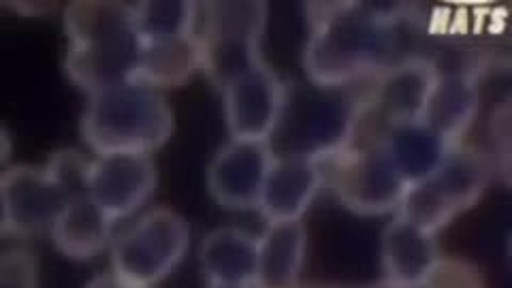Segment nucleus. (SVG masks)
Here are the masks:
<instances>
[{
    "instance_id": "obj_1",
    "label": "nucleus",
    "mask_w": 512,
    "mask_h": 288,
    "mask_svg": "<svg viewBox=\"0 0 512 288\" xmlns=\"http://www.w3.org/2000/svg\"><path fill=\"white\" fill-rule=\"evenodd\" d=\"M404 5L310 3L303 69L308 82L323 88L367 84L402 54Z\"/></svg>"
},
{
    "instance_id": "obj_2",
    "label": "nucleus",
    "mask_w": 512,
    "mask_h": 288,
    "mask_svg": "<svg viewBox=\"0 0 512 288\" xmlns=\"http://www.w3.org/2000/svg\"><path fill=\"white\" fill-rule=\"evenodd\" d=\"M67 71L73 86L88 96L126 82H135L141 41L133 5L86 0L64 7Z\"/></svg>"
},
{
    "instance_id": "obj_3",
    "label": "nucleus",
    "mask_w": 512,
    "mask_h": 288,
    "mask_svg": "<svg viewBox=\"0 0 512 288\" xmlns=\"http://www.w3.org/2000/svg\"><path fill=\"white\" fill-rule=\"evenodd\" d=\"M361 90L286 86L282 118L269 146L274 156H303L325 165L359 139Z\"/></svg>"
},
{
    "instance_id": "obj_4",
    "label": "nucleus",
    "mask_w": 512,
    "mask_h": 288,
    "mask_svg": "<svg viewBox=\"0 0 512 288\" xmlns=\"http://www.w3.org/2000/svg\"><path fill=\"white\" fill-rule=\"evenodd\" d=\"M173 128L175 116L165 94L139 82L90 94L82 116V139L94 156H152L171 139Z\"/></svg>"
},
{
    "instance_id": "obj_5",
    "label": "nucleus",
    "mask_w": 512,
    "mask_h": 288,
    "mask_svg": "<svg viewBox=\"0 0 512 288\" xmlns=\"http://www.w3.org/2000/svg\"><path fill=\"white\" fill-rule=\"evenodd\" d=\"M269 7L259 0H222L199 5L195 37L201 71L222 92L239 75L259 67Z\"/></svg>"
},
{
    "instance_id": "obj_6",
    "label": "nucleus",
    "mask_w": 512,
    "mask_h": 288,
    "mask_svg": "<svg viewBox=\"0 0 512 288\" xmlns=\"http://www.w3.org/2000/svg\"><path fill=\"white\" fill-rule=\"evenodd\" d=\"M493 178V167L485 150L466 141L457 143L427 180L408 186L395 216L438 235V231L480 201Z\"/></svg>"
},
{
    "instance_id": "obj_7",
    "label": "nucleus",
    "mask_w": 512,
    "mask_h": 288,
    "mask_svg": "<svg viewBox=\"0 0 512 288\" xmlns=\"http://www.w3.org/2000/svg\"><path fill=\"white\" fill-rule=\"evenodd\" d=\"M188 248V222L169 207H154L114 237L109 246L111 271L154 288L178 269Z\"/></svg>"
},
{
    "instance_id": "obj_8",
    "label": "nucleus",
    "mask_w": 512,
    "mask_h": 288,
    "mask_svg": "<svg viewBox=\"0 0 512 288\" xmlns=\"http://www.w3.org/2000/svg\"><path fill=\"white\" fill-rule=\"evenodd\" d=\"M323 167L335 199L359 216H395L408 190L380 141H357Z\"/></svg>"
},
{
    "instance_id": "obj_9",
    "label": "nucleus",
    "mask_w": 512,
    "mask_h": 288,
    "mask_svg": "<svg viewBox=\"0 0 512 288\" xmlns=\"http://www.w3.org/2000/svg\"><path fill=\"white\" fill-rule=\"evenodd\" d=\"M436 77L434 60L406 56L370 79L361 88L359 137L363 131H372V137L365 141H378L391 128L421 122Z\"/></svg>"
},
{
    "instance_id": "obj_10",
    "label": "nucleus",
    "mask_w": 512,
    "mask_h": 288,
    "mask_svg": "<svg viewBox=\"0 0 512 288\" xmlns=\"http://www.w3.org/2000/svg\"><path fill=\"white\" fill-rule=\"evenodd\" d=\"M231 139L269 143L282 118L286 84L261 62L222 90Z\"/></svg>"
},
{
    "instance_id": "obj_11",
    "label": "nucleus",
    "mask_w": 512,
    "mask_h": 288,
    "mask_svg": "<svg viewBox=\"0 0 512 288\" xmlns=\"http://www.w3.org/2000/svg\"><path fill=\"white\" fill-rule=\"evenodd\" d=\"M156 184L158 171L146 154H101L90 163L88 197L114 222L137 214Z\"/></svg>"
},
{
    "instance_id": "obj_12",
    "label": "nucleus",
    "mask_w": 512,
    "mask_h": 288,
    "mask_svg": "<svg viewBox=\"0 0 512 288\" xmlns=\"http://www.w3.org/2000/svg\"><path fill=\"white\" fill-rule=\"evenodd\" d=\"M271 163L274 152L269 143L231 139L207 169L212 197L227 210H256Z\"/></svg>"
},
{
    "instance_id": "obj_13",
    "label": "nucleus",
    "mask_w": 512,
    "mask_h": 288,
    "mask_svg": "<svg viewBox=\"0 0 512 288\" xmlns=\"http://www.w3.org/2000/svg\"><path fill=\"white\" fill-rule=\"evenodd\" d=\"M0 192L9 216V235L20 237L50 231L62 205L69 201L45 167L30 165L0 171Z\"/></svg>"
},
{
    "instance_id": "obj_14",
    "label": "nucleus",
    "mask_w": 512,
    "mask_h": 288,
    "mask_svg": "<svg viewBox=\"0 0 512 288\" xmlns=\"http://www.w3.org/2000/svg\"><path fill=\"white\" fill-rule=\"evenodd\" d=\"M380 259L387 288H425L442 261L436 233L416 227L402 216H393L382 233Z\"/></svg>"
},
{
    "instance_id": "obj_15",
    "label": "nucleus",
    "mask_w": 512,
    "mask_h": 288,
    "mask_svg": "<svg viewBox=\"0 0 512 288\" xmlns=\"http://www.w3.org/2000/svg\"><path fill=\"white\" fill-rule=\"evenodd\" d=\"M438 69V67H436ZM480 71L438 69L436 84L429 92L421 122L438 133L446 143L457 146L480 114Z\"/></svg>"
},
{
    "instance_id": "obj_16",
    "label": "nucleus",
    "mask_w": 512,
    "mask_h": 288,
    "mask_svg": "<svg viewBox=\"0 0 512 288\" xmlns=\"http://www.w3.org/2000/svg\"><path fill=\"white\" fill-rule=\"evenodd\" d=\"M325 186V167L303 156H274L256 210L267 222L301 220Z\"/></svg>"
},
{
    "instance_id": "obj_17",
    "label": "nucleus",
    "mask_w": 512,
    "mask_h": 288,
    "mask_svg": "<svg viewBox=\"0 0 512 288\" xmlns=\"http://www.w3.org/2000/svg\"><path fill=\"white\" fill-rule=\"evenodd\" d=\"M306 252L308 231L301 220L267 222L256 237V288H299Z\"/></svg>"
},
{
    "instance_id": "obj_18",
    "label": "nucleus",
    "mask_w": 512,
    "mask_h": 288,
    "mask_svg": "<svg viewBox=\"0 0 512 288\" xmlns=\"http://www.w3.org/2000/svg\"><path fill=\"white\" fill-rule=\"evenodd\" d=\"M114 220L88 195L73 197L54 218L52 242L67 259L90 261L109 250L114 242Z\"/></svg>"
},
{
    "instance_id": "obj_19",
    "label": "nucleus",
    "mask_w": 512,
    "mask_h": 288,
    "mask_svg": "<svg viewBox=\"0 0 512 288\" xmlns=\"http://www.w3.org/2000/svg\"><path fill=\"white\" fill-rule=\"evenodd\" d=\"M199 261L207 284H254L256 237L237 227L216 229L201 242Z\"/></svg>"
},
{
    "instance_id": "obj_20",
    "label": "nucleus",
    "mask_w": 512,
    "mask_h": 288,
    "mask_svg": "<svg viewBox=\"0 0 512 288\" xmlns=\"http://www.w3.org/2000/svg\"><path fill=\"white\" fill-rule=\"evenodd\" d=\"M197 71H201V54L195 35L141 43L135 82L165 92L188 84Z\"/></svg>"
},
{
    "instance_id": "obj_21",
    "label": "nucleus",
    "mask_w": 512,
    "mask_h": 288,
    "mask_svg": "<svg viewBox=\"0 0 512 288\" xmlns=\"http://www.w3.org/2000/svg\"><path fill=\"white\" fill-rule=\"evenodd\" d=\"M408 186L427 180L453 146L423 122L391 128L378 139Z\"/></svg>"
},
{
    "instance_id": "obj_22",
    "label": "nucleus",
    "mask_w": 512,
    "mask_h": 288,
    "mask_svg": "<svg viewBox=\"0 0 512 288\" xmlns=\"http://www.w3.org/2000/svg\"><path fill=\"white\" fill-rule=\"evenodd\" d=\"M135 28L141 43L195 35L199 5L186 0H154L133 5Z\"/></svg>"
},
{
    "instance_id": "obj_23",
    "label": "nucleus",
    "mask_w": 512,
    "mask_h": 288,
    "mask_svg": "<svg viewBox=\"0 0 512 288\" xmlns=\"http://www.w3.org/2000/svg\"><path fill=\"white\" fill-rule=\"evenodd\" d=\"M92 158L77 150H58L50 156L45 171L56 182V186L67 195V199L88 195Z\"/></svg>"
},
{
    "instance_id": "obj_24",
    "label": "nucleus",
    "mask_w": 512,
    "mask_h": 288,
    "mask_svg": "<svg viewBox=\"0 0 512 288\" xmlns=\"http://www.w3.org/2000/svg\"><path fill=\"white\" fill-rule=\"evenodd\" d=\"M489 143L491 148L485 154L491 160L493 175L504 186H508L510 178V103L502 101L493 109L489 120Z\"/></svg>"
},
{
    "instance_id": "obj_25",
    "label": "nucleus",
    "mask_w": 512,
    "mask_h": 288,
    "mask_svg": "<svg viewBox=\"0 0 512 288\" xmlns=\"http://www.w3.org/2000/svg\"><path fill=\"white\" fill-rule=\"evenodd\" d=\"M0 288H41L37 256L24 248L0 254Z\"/></svg>"
},
{
    "instance_id": "obj_26",
    "label": "nucleus",
    "mask_w": 512,
    "mask_h": 288,
    "mask_svg": "<svg viewBox=\"0 0 512 288\" xmlns=\"http://www.w3.org/2000/svg\"><path fill=\"white\" fill-rule=\"evenodd\" d=\"M425 288H487L480 269L455 256H442Z\"/></svg>"
},
{
    "instance_id": "obj_27",
    "label": "nucleus",
    "mask_w": 512,
    "mask_h": 288,
    "mask_svg": "<svg viewBox=\"0 0 512 288\" xmlns=\"http://www.w3.org/2000/svg\"><path fill=\"white\" fill-rule=\"evenodd\" d=\"M86 288H152V286H143V284H135L126 278H120L114 271H107V274L96 276L88 282Z\"/></svg>"
},
{
    "instance_id": "obj_28",
    "label": "nucleus",
    "mask_w": 512,
    "mask_h": 288,
    "mask_svg": "<svg viewBox=\"0 0 512 288\" xmlns=\"http://www.w3.org/2000/svg\"><path fill=\"white\" fill-rule=\"evenodd\" d=\"M11 152H13V141H11V137H9L5 128H0V169L7 165Z\"/></svg>"
},
{
    "instance_id": "obj_29",
    "label": "nucleus",
    "mask_w": 512,
    "mask_h": 288,
    "mask_svg": "<svg viewBox=\"0 0 512 288\" xmlns=\"http://www.w3.org/2000/svg\"><path fill=\"white\" fill-rule=\"evenodd\" d=\"M5 235H9V216H7L3 192H0V237H5Z\"/></svg>"
},
{
    "instance_id": "obj_30",
    "label": "nucleus",
    "mask_w": 512,
    "mask_h": 288,
    "mask_svg": "<svg viewBox=\"0 0 512 288\" xmlns=\"http://www.w3.org/2000/svg\"><path fill=\"white\" fill-rule=\"evenodd\" d=\"M299 288H374V286H342V284H301Z\"/></svg>"
},
{
    "instance_id": "obj_31",
    "label": "nucleus",
    "mask_w": 512,
    "mask_h": 288,
    "mask_svg": "<svg viewBox=\"0 0 512 288\" xmlns=\"http://www.w3.org/2000/svg\"><path fill=\"white\" fill-rule=\"evenodd\" d=\"M207 288H256V284H207Z\"/></svg>"
},
{
    "instance_id": "obj_32",
    "label": "nucleus",
    "mask_w": 512,
    "mask_h": 288,
    "mask_svg": "<svg viewBox=\"0 0 512 288\" xmlns=\"http://www.w3.org/2000/svg\"><path fill=\"white\" fill-rule=\"evenodd\" d=\"M374 288H387V286H382V284H380V286H374Z\"/></svg>"
}]
</instances>
